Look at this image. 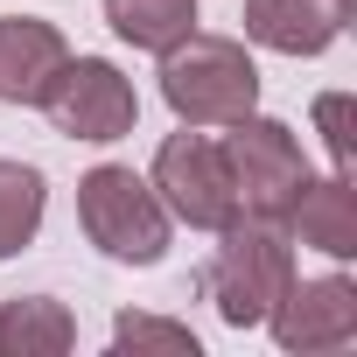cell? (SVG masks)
<instances>
[{"instance_id": "cell-1", "label": "cell", "mask_w": 357, "mask_h": 357, "mask_svg": "<svg viewBox=\"0 0 357 357\" xmlns=\"http://www.w3.org/2000/svg\"><path fill=\"white\" fill-rule=\"evenodd\" d=\"M294 280V238L280 218H231L218 231V252L204 266V301L231 322V329H259L266 308L287 294Z\"/></svg>"}, {"instance_id": "cell-2", "label": "cell", "mask_w": 357, "mask_h": 357, "mask_svg": "<svg viewBox=\"0 0 357 357\" xmlns=\"http://www.w3.org/2000/svg\"><path fill=\"white\" fill-rule=\"evenodd\" d=\"M161 98L183 126H231L259 105V63L238 36L190 29L175 50H161Z\"/></svg>"}, {"instance_id": "cell-3", "label": "cell", "mask_w": 357, "mask_h": 357, "mask_svg": "<svg viewBox=\"0 0 357 357\" xmlns=\"http://www.w3.org/2000/svg\"><path fill=\"white\" fill-rule=\"evenodd\" d=\"M77 231L119 266H154L168 259L175 218L147 175H133L126 161H98L91 175H77Z\"/></svg>"}, {"instance_id": "cell-4", "label": "cell", "mask_w": 357, "mask_h": 357, "mask_svg": "<svg viewBox=\"0 0 357 357\" xmlns=\"http://www.w3.org/2000/svg\"><path fill=\"white\" fill-rule=\"evenodd\" d=\"M225 147V168H231V197L245 218H280L287 225V204L294 190L308 183V154H301V133L287 119H266L259 105L245 119H231V133L218 140Z\"/></svg>"}, {"instance_id": "cell-5", "label": "cell", "mask_w": 357, "mask_h": 357, "mask_svg": "<svg viewBox=\"0 0 357 357\" xmlns=\"http://www.w3.org/2000/svg\"><path fill=\"white\" fill-rule=\"evenodd\" d=\"M154 197L168 204L175 225L190 231H225L238 218V197H231V168H225V147L211 126H183L154 147V168H147Z\"/></svg>"}, {"instance_id": "cell-6", "label": "cell", "mask_w": 357, "mask_h": 357, "mask_svg": "<svg viewBox=\"0 0 357 357\" xmlns=\"http://www.w3.org/2000/svg\"><path fill=\"white\" fill-rule=\"evenodd\" d=\"M43 112L63 140H84V147H112L133 133L140 119V91L133 77L112 63V56H63V70L50 77L43 91Z\"/></svg>"}, {"instance_id": "cell-7", "label": "cell", "mask_w": 357, "mask_h": 357, "mask_svg": "<svg viewBox=\"0 0 357 357\" xmlns=\"http://www.w3.org/2000/svg\"><path fill=\"white\" fill-rule=\"evenodd\" d=\"M266 329L280 350L315 357V350H350L357 343V280L350 273H315L287 280V294L266 308Z\"/></svg>"}, {"instance_id": "cell-8", "label": "cell", "mask_w": 357, "mask_h": 357, "mask_svg": "<svg viewBox=\"0 0 357 357\" xmlns=\"http://www.w3.org/2000/svg\"><path fill=\"white\" fill-rule=\"evenodd\" d=\"M70 43L43 15H0V105H43Z\"/></svg>"}, {"instance_id": "cell-9", "label": "cell", "mask_w": 357, "mask_h": 357, "mask_svg": "<svg viewBox=\"0 0 357 357\" xmlns=\"http://www.w3.org/2000/svg\"><path fill=\"white\" fill-rule=\"evenodd\" d=\"M287 238L315 245L322 259H357V183L350 168H329V175H308L287 204Z\"/></svg>"}, {"instance_id": "cell-10", "label": "cell", "mask_w": 357, "mask_h": 357, "mask_svg": "<svg viewBox=\"0 0 357 357\" xmlns=\"http://www.w3.org/2000/svg\"><path fill=\"white\" fill-rule=\"evenodd\" d=\"M350 29V0H245V36L273 56H322Z\"/></svg>"}, {"instance_id": "cell-11", "label": "cell", "mask_w": 357, "mask_h": 357, "mask_svg": "<svg viewBox=\"0 0 357 357\" xmlns=\"http://www.w3.org/2000/svg\"><path fill=\"white\" fill-rule=\"evenodd\" d=\"M77 343V315L50 294L0 301V357H63Z\"/></svg>"}, {"instance_id": "cell-12", "label": "cell", "mask_w": 357, "mask_h": 357, "mask_svg": "<svg viewBox=\"0 0 357 357\" xmlns=\"http://www.w3.org/2000/svg\"><path fill=\"white\" fill-rule=\"evenodd\" d=\"M105 29L147 56L175 50L190 29H197V0H105Z\"/></svg>"}, {"instance_id": "cell-13", "label": "cell", "mask_w": 357, "mask_h": 357, "mask_svg": "<svg viewBox=\"0 0 357 357\" xmlns=\"http://www.w3.org/2000/svg\"><path fill=\"white\" fill-rule=\"evenodd\" d=\"M43 204H50L43 168L36 161H0V259H15L43 231Z\"/></svg>"}, {"instance_id": "cell-14", "label": "cell", "mask_w": 357, "mask_h": 357, "mask_svg": "<svg viewBox=\"0 0 357 357\" xmlns=\"http://www.w3.org/2000/svg\"><path fill=\"white\" fill-rule=\"evenodd\" d=\"M112 350H168V357H197V329L168 322V315H119L112 322Z\"/></svg>"}, {"instance_id": "cell-15", "label": "cell", "mask_w": 357, "mask_h": 357, "mask_svg": "<svg viewBox=\"0 0 357 357\" xmlns=\"http://www.w3.org/2000/svg\"><path fill=\"white\" fill-rule=\"evenodd\" d=\"M315 126H322L329 168H350V91H322L315 98Z\"/></svg>"}]
</instances>
